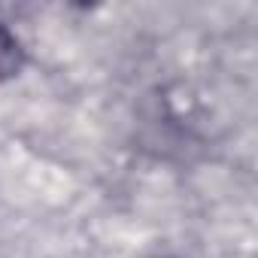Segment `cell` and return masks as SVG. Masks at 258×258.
<instances>
[{
	"instance_id": "6da1fadb",
	"label": "cell",
	"mask_w": 258,
	"mask_h": 258,
	"mask_svg": "<svg viewBox=\"0 0 258 258\" xmlns=\"http://www.w3.org/2000/svg\"><path fill=\"white\" fill-rule=\"evenodd\" d=\"M22 67H25L22 40H19L7 25H0V82H7V79L19 76Z\"/></svg>"
}]
</instances>
